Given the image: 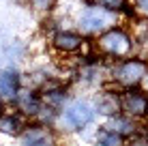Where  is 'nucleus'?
Wrapping results in <instances>:
<instances>
[{
	"instance_id": "f257e3e1",
	"label": "nucleus",
	"mask_w": 148,
	"mask_h": 146,
	"mask_svg": "<svg viewBox=\"0 0 148 146\" xmlns=\"http://www.w3.org/2000/svg\"><path fill=\"white\" fill-rule=\"evenodd\" d=\"M95 116L97 112L92 103L86 101V99H75V101H69L60 110L56 125H60L67 131H84L95 123Z\"/></svg>"
},
{
	"instance_id": "f03ea898",
	"label": "nucleus",
	"mask_w": 148,
	"mask_h": 146,
	"mask_svg": "<svg viewBox=\"0 0 148 146\" xmlns=\"http://www.w3.org/2000/svg\"><path fill=\"white\" fill-rule=\"evenodd\" d=\"M97 49L103 56L110 58H129L133 52V39L127 30H122L118 26L105 30L103 34H99L97 39Z\"/></svg>"
},
{
	"instance_id": "7ed1b4c3",
	"label": "nucleus",
	"mask_w": 148,
	"mask_h": 146,
	"mask_svg": "<svg viewBox=\"0 0 148 146\" xmlns=\"http://www.w3.org/2000/svg\"><path fill=\"white\" fill-rule=\"evenodd\" d=\"M114 22H116V15L97 7V4H88L77 15V28L84 34H103L105 30L114 28Z\"/></svg>"
},
{
	"instance_id": "20e7f679",
	"label": "nucleus",
	"mask_w": 148,
	"mask_h": 146,
	"mask_svg": "<svg viewBox=\"0 0 148 146\" xmlns=\"http://www.w3.org/2000/svg\"><path fill=\"white\" fill-rule=\"evenodd\" d=\"M110 73L116 80V84H120L125 88H135L144 82V77L148 73V62L142 58H125Z\"/></svg>"
},
{
	"instance_id": "39448f33",
	"label": "nucleus",
	"mask_w": 148,
	"mask_h": 146,
	"mask_svg": "<svg viewBox=\"0 0 148 146\" xmlns=\"http://www.w3.org/2000/svg\"><path fill=\"white\" fill-rule=\"evenodd\" d=\"M146 108H148V97L142 90H133L127 88L125 93L120 95V114L129 118H142L146 116Z\"/></svg>"
},
{
	"instance_id": "423d86ee",
	"label": "nucleus",
	"mask_w": 148,
	"mask_h": 146,
	"mask_svg": "<svg viewBox=\"0 0 148 146\" xmlns=\"http://www.w3.org/2000/svg\"><path fill=\"white\" fill-rule=\"evenodd\" d=\"M19 146H58V140L49 127L30 125L19 135Z\"/></svg>"
},
{
	"instance_id": "0eeeda50",
	"label": "nucleus",
	"mask_w": 148,
	"mask_h": 146,
	"mask_svg": "<svg viewBox=\"0 0 148 146\" xmlns=\"http://www.w3.org/2000/svg\"><path fill=\"white\" fill-rule=\"evenodd\" d=\"M22 90V75L15 69L0 71V101H15Z\"/></svg>"
},
{
	"instance_id": "6e6552de",
	"label": "nucleus",
	"mask_w": 148,
	"mask_h": 146,
	"mask_svg": "<svg viewBox=\"0 0 148 146\" xmlns=\"http://www.w3.org/2000/svg\"><path fill=\"white\" fill-rule=\"evenodd\" d=\"M17 105V112L22 116H37L43 108V99L37 90H30V88H22L17 95V99L13 101Z\"/></svg>"
},
{
	"instance_id": "1a4fd4ad",
	"label": "nucleus",
	"mask_w": 148,
	"mask_h": 146,
	"mask_svg": "<svg viewBox=\"0 0 148 146\" xmlns=\"http://www.w3.org/2000/svg\"><path fill=\"white\" fill-rule=\"evenodd\" d=\"M52 45L62 54H73L84 45V39H82V34L71 32V30H58L52 37Z\"/></svg>"
},
{
	"instance_id": "9d476101",
	"label": "nucleus",
	"mask_w": 148,
	"mask_h": 146,
	"mask_svg": "<svg viewBox=\"0 0 148 146\" xmlns=\"http://www.w3.org/2000/svg\"><path fill=\"white\" fill-rule=\"evenodd\" d=\"M26 129V116L19 112H2L0 114V133L4 135H22Z\"/></svg>"
},
{
	"instance_id": "9b49d317",
	"label": "nucleus",
	"mask_w": 148,
	"mask_h": 146,
	"mask_svg": "<svg viewBox=\"0 0 148 146\" xmlns=\"http://www.w3.org/2000/svg\"><path fill=\"white\" fill-rule=\"evenodd\" d=\"M103 127H108L110 131H114V133L122 135L125 140H127V138H135V133H137V125H135V120H133V118H129V116H125V114H116V116L108 118V123H105Z\"/></svg>"
},
{
	"instance_id": "f8f14e48",
	"label": "nucleus",
	"mask_w": 148,
	"mask_h": 146,
	"mask_svg": "<svg viewBox=\"0 0 148 146\" xmlns=\"http://www.w3.org/2000/svg\"><path fill=\"white\" fill-rule=\"evenodd\" d=\"M95 112L103 114L105 118H112L120 114V95L116 93H101L95 101Z\"/></svg>"
},
{
	"instance_id": "ddd939ff",
	"label": "nucleus",
	"mask_w": 148,
	"mask_h": 146,
	"mask_svg": "<svg viewBox=\"0 0 148 146\" xmlns=\"http://www.w3.org/2000/svg\"><path fill=\"white\" fill-rule=\"evenodd\" d=\"M95 144L97 146H127V140L118 133L110 131L108 127H99L95 131Z\"/></svg>"
},
{
	"instance_id": "4468645a",
	"label": "nucleus",
	"mask_w": 148,
	"mask_h": 146,
	"mask_svg": "<svg viewBox=\"0 0 148 146\" xmlns=\"http://www.w3.org/2000/svg\"><path fill=\"white\" fill-rule=\"evenodd\" d=\"M92 4H97V7H101V9H105V11H110V13H118L125 9V4H127V0H92Z\"/></svg>"
},
{
	"instance_id": "2eb2a0df",
	"label": "nucleus",
	"mask_w": 148,
	"mask_h": 146,
	"mask_svg": "<svg viewBox=\"0 0 148 146\" xmlns=\"http://www.w3.org/2000/svg\"><path fill=\"white\" fill-rule=\"evenodd\" d=\"M28 4H30V9H32V11L49 13V11L56 7V0H28Z\"/></svg>"
},
{
	"instance_id": "dca6fc26",
	"label": "nucleus",
	"mask_w": 148,
	"mask_h": 146,
	"mask_svg": "<svg viewBox=\"0 0 148 146\" xmlns=\"http://www.w3.org/2000/svg\"><path fill=\"white\" fill-rule=\"evenodd\" d=\"M133 11L148 17V0H133Z\"/></svg>"
},
{
	"instance_id": "f3484780",
	"label": "nucleus",
	"mask_w": 148,
	"mask_h": 146,
	"mask_svg": "<svg viewBox=\"0 0 148 146\" xmlns=\"http://www.w3.org/2000/svg\"><path fill=\"white\" fill-rule=\"evenodd\" d=\"M142 88H144V93H148V73H146V77H144V82H142Z\"/></svg>"
},
{
	"instance_id": "a211bd4d",
	"label": "nucleus",
	"mask_w": 148,
	"mask_h": 146,
	"mask_svg": "<svg viewBox=\"0 0 148 146\" xmlns=\"http://www.w3.org/2000/svg\"><path fill=\"white\" fill-rule=\"evenodd\" d=\"M127 146H148V142H133V144H127Z\"/></svg>"
},
{
	"instance_id": "6ab92c4d",
	"label": "nucleus",
	"mask_w": 148,
	"mask_h": 146,
	"mask_svg": "<svg viewBox=\"0 0 148 146\" xmlns=\"http://www.w3.org/2000/svg\"><path fill=\"white\" fill-rule=\"evenodd\" d=\"M0 114H2V101H0Z\"/></svg>"
},
{
	"instance_id": "aec40b11",
	"label": "nucleus",
	"mask_w": 148,
	"mask_h": 146,
	"mask_svg": "<svg viewBox=\"0 0 148 146\" xmlns=\"http://www.w3.org/2000/svg\"><path fill=\"white\" fill-rule=\"evenodd\" d=\"M146 116H148V108H146Z\"/></svg>"
}]
</instances>
